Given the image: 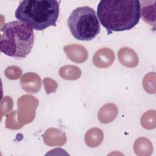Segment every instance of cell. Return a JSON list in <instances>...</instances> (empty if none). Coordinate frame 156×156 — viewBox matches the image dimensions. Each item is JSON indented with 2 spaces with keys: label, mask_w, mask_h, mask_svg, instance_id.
<instances>
[{
  "label": "cell",
  "mask_w": 156,
  "mask_h": 156,
  "mask_svg": "<svg viewBox=\"0 0 156 156\" xmlns=\"http://www.w3.org/2000/svg\"><path fill=\"white\" fill-rule=\"evenodd\" d=\"M138 0H101L97 7L98 18L108 34L132 29L140 18Z\"/></svg>",
  "instance_id": "6da1fadb"
},
{
  "label": "cell",
  "mask_w": 156,
  "mask_h": 156,
  "mask_svg": "<svg viewBox=\"0 0 156 156\" xmlns=\"http://www.w3.org/2000/svg\"><path fill=\"white\" fill-rule=\"evenodd\" d=\"M59 15V3L56 0H24L15 12L18 21L36 30L55 26Z\"/></svg>",
  "instance_id": "7a4b0ae2"
},
{
  "label": "cell",
  "mask_w": 156,
  "mask_h": 156,
  "mask_svg": "<svg viewBox=\"0 0 156 156\" xmlns=\"http://www.w3.org/2000/svg\"><path fill=\"white\" fill-rule=\"evenodd\" d=\"M34 43L33 29L21 21L4 24L1 30V51L16 58L26 57L31 52Z\"/></svg>",
  "instance_id": "3957f363"
},
{
  "label": "cell",
  "mask_w": 156,
  "mask_h": 156,
  "mask_svg": "<svg viewBox=\"0 0 156 156\" xmlns=\"http://www.w3.org/2000/svg\"><path fill=\"white\" fill-rule=\"evenodd\" d=\"M67 23L73 36L78 40L90 41L100 32L101 27L96 12L88 6L73 10Z\"/></svg>",
  "instance_id": "277c9868"
},
{
  "label": "cell",
  "mask_w": 156,
  "mask_h": 156,
  "mask_svg": "<svg viewBox=\"0 0 156 156\" xmlns=\"http://www.w3.org/2000/svg\"><path fill=\"white\" fill-rule=\"evenodd\" d=\"M38 105V99L31 95H23L18 99L17 119L22 127L24 124L31 122L35 118Z\"/></svg>",
  "instance_id": "5b68a950"
},
{
  "label": "cell",
  "mask_w": 156,
  "mask_h": 156,
  "mask_svg": "<svg viewBox=\"0 0 156 156\" xmlns=\"http://www.w3.org/2000/svg\"><path fill=\"white\" fill-rule=\"evenodd\" d=\"M114 52L108 48H102L96 52L93 58V64L99 68H106L115 61Z\"/></svg>",
  "instance_id": "8992f818"
},
{
  "label": "cell",
  "mask_w": 156,
  "mask_h": 156,
  "mask_svg": "<svg viewBox=\"0 0 156 156\" xmlns=\"http://www.w3.org/2000/svg\"><path fill=\"white\" fill-rule=\"evenodd\" d=\"M20 85L24 91L29 93H36L41 87L40 77L35 73H27L20 79Z\"/></svg>",
  "instance_id": "52a82bcc"
},
{
  "label": "cell",
  "mask_w": 156,
  "mask_h": 156,
  "mask_svg": "<svg viewBox=\"0 0 156 156\" xmlns=\"http://www.w3.org/2000/svg\"><path fill=\"white\" fill-rule=\"evenodd\" d=\"M63 50L68 58L74 62L81 63L85 62L88 58V51L82 45L77 44L66 45L63 48Z\"/></svg>",
  "instance_id": "ba28073f"
},
{
  "label": "cell",
  "mask_w": 156,
  "mask_h": 156,
  "mask_svg": "<svg viewBox=\"0 0 156 156\" xmlns=\"http://www.w3.org/2000/svg\"><path fill=\"white\" fill-rule=\"evenodd\" d=\"M43 140L46 144L49 146H62L66 141L65 133L55 128L47 129L43 135Z\"/></svg>",
  "instance_id": "9c48e42d"
},
{
  "label": "cell",
  "mask_w": 156,
  "mask_h": 156,
  "mask_svg": "<svg viewBox=\"0 0 156 156\" xmlns=\"http://www.w3.org/2000/svg\"><path fill=\"white\" fill-rule=\"evenodd\" d=\"M141 13L143 20L150 26L155 27V5L156 1L144 0L141 1Z\"/></svg>",
  "instance_id": "30bf717a"
},
{
  "label": "cell",
  "mask_w": 156,
  "mask_h": 156,
  "mask_svg": "<svg viewBox=\"0 0 156 156\" xmlns=\"http://www.w3.org/2000/svg\"><path fill=\"white\" fill-rule=\"evenodd\" d=\"M118 57L120 63L126 67H136L139 62L136 53L131 48L124 47L118 52Z\"/></svg>",
  "instance_id": "8fae6325"
},
{
  "label": "cell",
  "mask_w": 156,
  "mask_h": 156,
  "mask_svg": "<svg viewBox=\"0 0 156 156\" xmlns=\"http://www.w3.org/2000/svg\"><path fill=\"white\" fill-rule=\"evenodd\" d=\"M118 107L113 103L104 105L98 113V119L102 124H108L112 122L118 115Z\"/></svg>",
  "instance_id": "7c38bea8"
},
{
  "label": "cell",
  "mask_w": 156,
  "mask_h": 156,
  "mask_svg": "<svg viewBox=\"0 0 156 156\" xmlns=\"http://www.w3.org/2000/svg\"><path fill=\"white\" fill-rule=\"evenodd\" d=\"M104 139V133L101 129L96 127L88 130L85 135L86 144L90 147H96L99 146Z\"/></svg>",
  "instance_id": "4fadbf2b"
},
{
  "label": "cell",
  "mask_w": 156,
  "mask_h": 156,
  "mask_svg": "<svg viewBox=\"0 0 156 156\" xmlns=\"http://www.w3.org/2000/svg\"><path fill=\"white\" fill-rule=\"evenodd\" d=\"M133 149L135 152L138 155H150L152 151V145L151 141L145 137H140L136 140Z\"/></svg>",
  "instance_id": "5bb4252c"
},
{
  "label": "cell",
  "mask_w": 156,
  "mask_h": 156,
  "mask_svg": "<svg viewBox=\"0 0 156 156\" xmlns=\"http://www.w3.org/2000/svg\"><path fill=\"white\" fill-rule=\"evenodd\" d=\"M58 73L62 79L68 80H76L82 74L80 68L74 65H65L61 67Z\"/></svg>",
  "instance_id": "9a60e30c"
},
{
  "label": "cell",
  "mask_w": 156,
  "mask_h": 156,
  "mask_svg": "<svg viewBox=\"0 0 156 156\" xmlns=\"http://www.w3.org/2000/svg\"><path fill=\"white\" fill-rule=\"evenodd\" d=\"M141 124L146 129L155 128V111L149 110L145 112L141 118Z\"/></svg>",
  "instance_id": "2e32d148"
},
{
  "label": "cell",
  "mask_w": 156,
  "mask_h": 156,
  "mask_svg": "<svg viewBox=\"0 0 156 156\" xmlns=\"http://www.w3.org/2000/svg\"><path fill=\"white\" fill-rule=\"evenodd\" d=\"M144 89L148 93L154 94L155 93V74L149 73L146 74L143 81Z\"/></svg>",
  "instance_id": "e0dca14e"
},
{
  "label": "cell",
  "mask_w": 156,
  "mask_h": 156,
  "mask_svg": "<svg viewBox=\"0 0 156 156\" xmlns=\"http://www.w3.org/2000/svg\"><path fill=\"white\" fill-rule=\"evenodd\" d=\"M17 111H13L7 116L5 121V126L10 129H19L22 127V126L19 123L17 119Z\"/></svg>",
  "instance_id": "ac0fdd59"
},
{
  "label": "cell",
  "mask_w": 156,
  "mask_h": 156,
  "mask_svg": "<svg viewBox=\"0 0 156 156\" xmlns=\"http://www.w3.org/2000/svg\"><path fill=\"white\" fill-rule=\"evenodd\" d=\"M4 74L10 80H17L22 74V70L17 66H10L6 68Z\"/></svg>",
  "instance_id": "d6986e66"
},
{
  "label": "cell",
  "mask_w": 156,
  "mask_h": 156,
  "mask_svg": "<svg viewBox=\"0 0 156 156\" xmlns=\"http://www.w3.org/2000/svg\"><path fill=\"white\" fill-rule=\"evenodd\" d=\"M13 108V101L9 96H5L1 101V116L10 112Z\"/></svg>",
  "instance_id": "ffe728a7"
},
{
  "label": "cell",
  "mask_w": 156,
  "mask_h": 156,
  "mask_svg": "<svg viewBox=\"0 0 156 156\" xmlns=\"http://www.w3.org/2000/svg\"><path fill=\"white\" fill-rule=\"evenodd\" d=\"M43 84L47 94L54 93L57 90V83L56 81L51 78H44L43 79Z\"/></svg>",
  "instance_id": "44dd1931"
}]
</instances>
